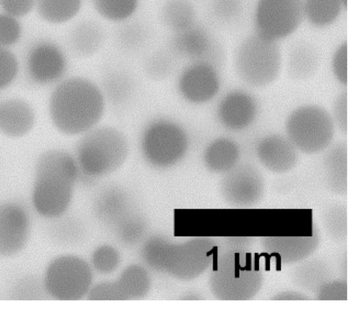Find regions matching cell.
I'll use <instances>...</instances> for the list:
<instances>
[{
	"label": "cell",
	"instance_id": "cell-1",
	"mask_svg": "<svg viewBox=\"0 0 356 310\" xmlns=\"http://www.w3.org/2000/svg\"><path fill=\"white\" fill-rule=\"evenodd\" d=\"M108 104L102 88L95 82L72 77L58 83L53 92L50 116L60 132L81 137L102 124Z\"/></svg>",
	"mask_w": 356,
	"mask_h": 310
},
{
	"label": "cell",
	"instance_id": "cell-2",
	"mask_svg": "<svg viewBox=\"0 0 356 310\" xmlns=\"http://www.w3.org/2000/svg\"><path fill=\"white\" fill-rule=\"evenodd\" d=\"M81 177L76 160L70 153L51 150L39 158L32 191V203L42 217L53 220L65 214Z\"/></svg>",
	"mask_w": 356,
	"mask_h": 310
},
{
	"label": "cell",
	"instance_id": "cell-3",
	"mask_svg": "<svg viewBox=\"0 0 356 310\" xmlns=\"http://www.w3.org/2000/svg\"><path fill=\"white\" fill-rule=\"evenodd\" d=\"M215 248L214 243L207 238L174 243L164 236H154L145 242L141 254L152 269L179 280L190 281L209 267Z\"/></svg>",
	"mask_w": 356,
	"mask_h": 310
},
{
	"label": "cell",
	"instance_id": "cell-4",
	"mask_svg": "<svg viewBox=\"0 0 356 310\" xmlns=\"http://www.w3.org/2000/svg\"><path fill=\"white\" fill-rule=\"evenodd\" d=\"M129 152V141L124 132L115 127L100 124L80 137L74 157L81 177L98 179L119 170L127 161Z\"/></svg>",
	"mask_w": 356,
	"mask_h": 310
},
{
	"label": "cell",
	"instance_id": "cell-5",
	"mask_svg": "<svg viewBox=\"0 0 356 310\" xmlns=\"http://www.w3.org/2000/svg\"><path fill=\"white\" fill-rule=\"evenodd\" d=\"M138 140L143 159L158 170L170 169L180 163L188 154L191 145L186 127L168 116L149 120L143 127Z\"/></svg>",
	"mask_w": 356,
	"mask_h": 310
},
{
	"label": "cell",
	"instance_id": "cell-6",
	"mask_svg": "<svg viewBox=\"0 0 356 310\" xmlns=\"http://www.w3.org/2000/svg\"><path fill=\"white\" fill-rule=\"evenodd\" d=\"M283 59L278 42L257 33L248 36L236 48L234 66L247 86L261 89L271 85L280 75Z\"/></svg>",
	"mask_w": 356,
	"mask_h": 310
},
{
	"label": "cell",
	"instance_id": "cell-7",
	"mask_svg": "<svg viewBox=\"0 0 356 310\" xmlns=\"http://www.w3.org/2000/svg\"><path fill=\"white\" fill-rule=\"evenodd\" d=\"M99 220L127 245H134L143 238L147 222L130 193L119 186L103 189L95 202Z\"/></svg>",
	"mask_w": 356,
	"mask_h": 310
},
{
	"label": "cell",
	"instance_id": "cell-8",
	"mask_svg": "<svg viewBox=\"0 0 356 310\" xmlns=\"http://www.w3.org/2000/svg\"><path fill=\"white\" fill-rule=\"evenodd\" d=\"M284 129L298 151L307 155L326 151L332 145L336 131L330 113L314 104L294 108L285 120Z\"/></svg>",
	"mask_w": 356,
	"mask_h": 310
},
{
	"label": "cell",
	"instance_id": "cell-9",
	"mask_svg": "<svg viewBox=\"0 0 356 310\" xmlns=\"http://www.w3.org/2000/svg\"><path fill=\"white\" fill-rule=\"evenodd\" d=\"M93 274L89 263L74 254H63L47 267L43 285L47 294L60 301L80 300L92 286Z\"/></svg>",
	"mask_w": 356,
	"mask_h": 310
},
{
	"label": "cell",
	"instance_id": "cell-10",
	"mask_svg": "<svg viewBox=\"0 0 356 310\" xmlns=\"http://www.w3.org/2000/svg\"><path fill=\"white\" fill-rule=\"evenodd\" d=\"M262 276L257 269L240 258V254L229 252L219 260L210 277V288L220 300H248L260 289Z\"/></svg>",
	"mask_w": 356,
	"mask_h": 310
},
{
	"label": "cell",
	"instance_id": "cell-11",
	"mask_svg": "<svg viewBox=\"0 0 356 310\" xmlns=\"http://www.w3.org/2000/svg\"><path fill=\"white\" fill-rule=\"evenodd\" d=\"M305 18V0H259L256 33L278 42L293 34Z\"/></svg>",
	"mask_w": 356,
	"mask_h": 310
},
{
	"label": "cell",
	"instance_id": "cell-12",
	"mask_svg": "<svg viewBox=\"0 0 356 310\" xmlns=\"http://www.w3.org/2000/svg\"><path fill=\"white\" fill-rule=\"evenodd\" d=\"M176 88L179 97L186 104H207L216 99L220 91L218 69L207 63H189L180 72Z\"/></svg>",
	"mask_w": 356,
	"mask_h": 310
},
{
	"label": "cell",
	"instance_id": "cell-13",
	"mask_svg": "<svg viewBox=\"0 0 356 310\" xmlns=\"http://www.w3.org/2000/svg\"><path fill=\"white\" fill-rule=\"evenodd\" d=\"M170 49L175 57L188 60L189 63H207L218 69L225 57L221 44L207 28L198 23L173 34Z\"/></svg>",
	"mask_w": 356,
	"mask_h": 310
},
{
	"label": "cell",
	"instance_id": "cell-14",
	"mask_svg": "<svg viewBox=\"0 0 356 310\" xmlns=\"http://www.w3.org/2000/svg\"><path fill=\"white\" fill-rule=\"evenodd\" d=\"M32 231L27 208L16 201L0 202V256L11 257L27 245Z\"/></svg>",
	"mask_w": 356,
	"mask_h": 310
},
{
	"label": "cell",
	"instance_id": "cell-15",
	"mask_svg": "<svg viewBox=\"0 0 356 310\" xmlns=\"http://www.w3.org/2000/svg\"><path fill=\"white\" fill-rule=\"evenodd\" d=\"M265 187L261 172L252 165L242 164L224 174L220 189L222 197L229 204L247 207L261 199Z\"/></svg>",
	"mask_w": 356,
	"mask_h": 310
},
{
	"label": "cell",
	"instance_id": "cell-16",
	"mask_svg": "<svg viewBox=\"0 0 356 310\" xmlns=\"http://www.w3.org/2000/svg\"><path fill=\"white\" fill-rule=\"evenodd\" d=\"M68 61L63 50L55 43L42 41L29 51L26 70L30 80L40 85L60 83L65 76Z\"/></svg>",
	"mask_w": 356,
	"mask_h": 310
},
{
	"label": "cell",
	"instance_id": "cell-17",
	"mask_svg": "<svg viewBox=\"0 0 356 310\" xmlns=\"http://www.w3.org/2000/svg\"><path fill=\"white\" fill-rule=\"evenodd\" d=\"M259 113V105L256 97L242 89H234L227 92L216 109L219 124L235 133L244 131L252 127Z\"/></svg>",
	"mask_w": 356,
	"mask_h": 310
},
{
	"label": "cell",
	"instance_id": "cell-18",
	"mask_svg": "<svg viewBox=\"0 0 356 310\" xmlns=\"http://www.w3.org/2000/svg\"><path fill=\"white\" fill-rule=\"evenodd\" d=\"M257 158L267 170L284 174L292 170L299 160V152L286 135L269 133L255 147Z\"/></svg>",
	"mask_w": 356,
	"mask_h": 310
},
{
	"label": "cell",
	"instance_id": "cell-19",
	"mask_svg": "<svg viewBox=\"0 0 356 310\" xmlns=\"http://www.w3.org/2000/svg\"><path fill=\"white\" fill-rule=\"evenodd\" d=\"M36 115L26 101L10 99L0 103V131L13 138L28 134L34 127Z\"/></svg>",
	"mask_w": 356,
	"mask_h": 310
},
{
	"label": "cell",
	"instance_id": "cell-20",
	"mask_svg": "<svg viewBox=\"0 0 356 310\" xmlns=\"http://www.w3.org/2000/svg\"><path fill=\"white\" fill-rule=\"evenodd\" d=\"M241 148L237 142L227 136L211 140L205 147L202 160L211 172L225 174L238 165Z\"/></svg>",
	"mask_w": 356,
	"mask_h": 310
},
{
	"label": "cell",
	"instance_id": "cell-21",
	"mask_svg": "<svg viewBox=\"0 0 356 310\" xmlns=\"http://www.w3.org/2000/svg\"><path fill=\"white\" fill-rule=\"evenodd\" d=\"M320 63L319 53L313 44L303 40L298 41L291 47L288 53V75L294 81H307L316 74Z\"/></svg>",
	"mask_w": 356,
	"mask_h": 310
},
{
	"label": "cell",
	"instance_id": "cell-22",
	"mask_svg": "<svg viewBox=\"0 0 356 310\" xmlns=\"http://www.w3.org/2000/svg\"><path fill=\"white\" fill-rule=\"evenodd\" d=\"M323 159L326 184L335 194L347 193V142L341 141L331 145Z\"/></svg>",
	"mask_w": 356,
	"mask_h": 310
},
{
	"label": "cell",
	"instance_id": "cell-23",
	"mask_svg": "<svg viewBox=\"0 0 356 310\" xmlns=\"http://www.w3.org/2000/svg\"><path fill=\"white\" fill-rule=\"evenodd\" d=\"M264 247L272 254L277 255L285 263H292L305 258L317 247L316 236L267 237Z\"/></svg>",
	"mask_w": 356,
	"mask_h": 310
},
{
	"label": "cell",
	"instance_id": "cell-24",
	"mask_svg": "<svg viewBox=\"0 0 356 310\" xmlns=\"http://www.w3.org/2000/svg\"><path fill=\"white\" fill-rule=\"evenodd\" d=\"M105 39L106 34L100 24L92 21H85L72 31L70 45L77 56L90 57L102 48Z\"/></svg>",
	"mask_w": 356,
	"mask_h": 310
},
{
	"label": "cell",
	"instance_id": "cell-25",
	"mask_svg": "<svg viewBox=\"0 0 356 310\" xmlns=\"http://www.w3.org/2000/svg\"><path fill=\"white\" fill-rule=\"evenodd\" d=\"M163 24L173 34L184 31L197 22V12L191 0H167L161 13Z\"/></svg>",
	"mask_w": 356,
	"mask_h": 310
},
{
	"label": "cell",
	"instance_id": "cell-26",
	"mask_svg": "<svg viewBox=\"0 0 356 310\" xmlns=\"http://www.w3.org/2000/svg\"><path fill=\"white\" fill-rule=\"evenodd\" d=\"M116 282L126 300L145 297L151 288V278L143 266L133 264L125 268Z\"/></svg>",
	"mask_w": 356,
	"mask_h": 310
},
{
	"label": "cell",
	"instance_id": "cell-27",
	"mask_svg": "<svg viewBox=\"0 0 356 310\" xmlns=\"http://www.w3.org/2000/svg\"><path fill=\"white\" fill-rule=\"evenodd\" d=\"M83 0H37L40 17L49 23L61 24L75 18L80 13Z\"/></svg>",
	"mask_w": 356,
	"mask_h": 310
},
{
	"label": "cell",
	"instance_id": "cell-28",
	"mask_svg": "<svg viewBox=\"0 0 356 310\" xmlns=\"http://www.w3.org/2000/svg\"><path fill=\"white\" fill-rule=\"evenodd\" d=\"M342 9L341 0H305V17L316 28L334 24Z\"/></svg>",
	"mask_w": 356,
	"mask_h": 310
},
{
	"label": "cell",
	"instance_id": "cell-29",
	"mask_svg": "<svg viewBox=\"0 0 356 310\" xmlns=\"http://www.w3.org/2000/svg\"><path fill=\"white\" fill-rule=\"evenodd\" d=\"M64 215L52 220L48 228L49 236L57 244L74 245L84 238L85 227L79 218Z\"/></svg>",
	"mask_w": 356,
	"mask_h": 310
},
{
	"label": "cell",
	"instance_id": "cell-30",
	"mask_svg": "<svg viewBox=\"0 0 356 310\" xmlns=\"http://www.w3.org/2000/svg\"><path fill=\"white\" fill-rule=\"evenodd\" d=\"M140 0H93L96 12L103 19L115 23L129 20L138 11Z\"/></svg>",
	"mask_w": 356,
	"mask_h": 310
},
{
	"label": "cell",
	"instance_id": "cell-31",
	"mask_svg": "<svg viewBox=\"0 0 356 310\" xmlns=\"http://www.w3.org/2000/svg\"><path fill=\"white\" fill-rule=\"evenodd\" d=\"M102 88L108 103L111 101L121 104L131 95L133 90V81L126 73L115 71L107 76L105 85Z\"/></svg>",
	"mask_w": 356,
	"mask_h": 310
},
{
	"label": "cell",
	"instance_id": "cell-32",
	"mask_svg": "<svg viewBox=\"0 0 356 310\" xmlns=\"http://www.w3.org/2000/svg\"><path fill=\"white\" fill-rule=\"evenodd\" d=\"M211 13L220 24L229 26L236 24L243 13L242 0H213Z\"/></svg>",
	"mask_w": 356,
	"mask_h": 310
},
{
	"label": "cell",
	"instance_id": "cell-33",
	"mask_svg": "<svg viewBox=\"0 0 356 310\" xmlns=\"http://www.w3.org/2000/svg\"><path fill=\"white\" fill-rule=\"evenodd\" d=\"M346 207L333 205L324 213V225L330 236L338 241H345L347 236Z\"/></svg>",
	"mask_w": 356,
	"mask_h": 310
},
{
	"label": "cell",
	"instance_id": "cell-34",
	"mask_svg": "<svg viewBox=\"0 0 356 310\" xmlns=\"http://www.w3.org/2000/svg\"><path fill=\"white\" fill-rule=\"evenodd\" d=\"M309 263L295 272L294 280L298 282L300 286L317 288L318 290L325 283L328 272L324 265L318 262Z\"/></svg>",
	"mask_w": 356,
	"mask_h": 310
},
{
	"label": "cell",
	"instance_id": "cell-35",
	"mask_svg": "<svg viewBox=\"0 0 356 310\" xmlns=\"http://www.w3.org/2000/svg\"><path fill=\"white\" fill-rule=\"evenodd\" d=\"M121 256L116 248L108 245L97 247L93 252L92 263L94 268L102 274H110L120 266Z\"/></svg>",
	"mask_w": 356,
	"mask_h": 310
},
{
	"label": "cell",
	"instance_id": "cell-36",
	"mask_svg": "<svg viewBox=\"0 0 356 310\" xmlns=\"http://www.w3.org/2000/svg\"><path fill=\"white\" fill-rule=\"evenodd\" d=\"M175 57L172 53L159 51L152 54L147 60L145 70L147 74L154 79H164L169 76L174 70Z\"/></svg>",
	"mask_w": 356,
	"mask_h": 310
},
{
	"label": "cell",
	"instance_id": "cell-37",
	"mask_svg": "<svg viewBox=\"0 0 356 310\" xmlns=\"http://www.w3.org/2000/svg\"><path fill=\"white\" fill-rule=\"evenodd\" d=\"M147 28L138 23H131L123 26L118 34L120 44L129 51H136L147 41Z\"/></svg>",
	"mask_w": 356,
	"mask_h": 310
},
{
	"label": "cell",
	"instance_id": "cell-38",
	"mask_svg": "<svg viewBox=\"0 0 356 310\" xmlns=\"http://www.w3.org/2000/svg\"><path fill=\"white\" fill-rule=\"evenodd\" d=\"M22 28L17 19L6 13L0 15V47L8 49L21 40Z\"/></svg>",
	"mask_w": 356,
	"mask_h": 310
},
{
	"label": "cell",
	"instance_id": "cell-39",
	"mask_svg": "<svg viewBox=\"0 0 356 310\" xmlns=\"http://www.w3.org/2000/svg\"><path fill=\"white\" fill-rule=\"evenodd\" d=\"M19 73L16 56L8 49L0 47V91L10 86Z\"/></svg>",
	"mask_w": 356,
	"mask_h": 310
},
{
	"label": "cell",
	"instance_id": "cell-40",
	"mask_svg": "<svg viewBox=\"0 0 356 310\" xmlns=\"http://www.w3.org/2000/svg\"><path fill=\"white\" fill-rule=\"evenodd\" d=\"M87 297L90 300L96 301L126 300L116 281L103 282L92 286Z\"/></svg>",
	"mask_w": 356,
	"mask_h": 310
},
{
	"label": "cell",
	"instance_id": "cell-41",
	"mask_svg": "<svg viewBox=\"0 0 356 310\" xmlns=\"http://www.w3.org/2000/svg\"><path fill=\"white\" fill-rule=\"evenodd\" d=\"M347 109L348 94L346 89H343L334 99L332 112L330 113L336 129L346 136L348 132Z\"/></svg>",
	"mask_w": 356,
	"mask_h": 310
},
{
	"label": "cell",
	"instance_id": "cell-42",
	"mask_svg": "<svg viewBox=\"0 0 356 310\" xmlns=\"http://www.w3.org/2000/svg\"><path fill=\"white\" fill-rule=\"evenodd\" d=\"M332 72L336 81L346 89L347 79V42H343L335 50L331 63Z\"/></svg>",
	"mask_w": 356,
	"mask_h": 310
},
{
	"label": "cell",
	"instance_id": "cell-43",
	"mask_svg": "<svg viewBox=\"0 0 356 310\" xmlns=\"http://www.w3.org/2000/svg\"><path fill=\"white\" fill-rule=\"evenodd\" d=\"M36 4L37 0H0V7L5 13L17 19L28 15Z\"/></svg>",
	"mask_w": 356,
	"mask_h": 310
},
{
	"label": "cell",
	"instance_id": "cell-44",
	"mask_svg": "<svg viewBox=\"0 0 356 310\" xmlns=\"http://www.w3.org/2000/svg\"><path fill=\"white\" fill-rule=\"evenodd\" d=\"M318 291L319 300H346L347 296L346 282L335 281L325 283Z\"/></svg>",
	"mask_w": 356,
	"mask_h": 310
},
{
	"label": "cell",
	"instance_id": "cell-45",
	"mask_svg": "<svg viewBox=\"0 0 356 310\" xmlns=\"http://www.w3.org/2000/svg\"><path fill=\"white\" fill-rule=\"evenodd\" d=\"M302 293L293 291H286L278 293L275 295V298H273V300H307V298L305 297Z\"/></svg>",
	"mask_w": 356,
	"mask_h": 310
},
{
	"label": "cell",
	"instance_id": "cell-46",
	"mask_svg": "<svg viewBox=\"0 0 356 310\" xmlns=\"http://www.w3.org/2000/svg\"><path fill=\"white\" fill-rule=\"evenodd\" d=\"M343 9L347 8V0H341Z\"/></svg>",
	"mask_w": 356,
	"mask_h": 310
}]
</instances>
